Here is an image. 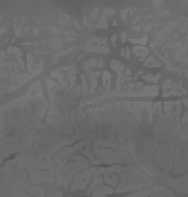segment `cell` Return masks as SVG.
Returning a JSON list of instances; mask_svg holds the SVG:
<instances>
[{"label":"cell","instance_id":"1","mask_svg":"<svg viewBox=\"0 0 188 197\" xmlns=\"http://www.w3.org/2000/svg\"><path fill=\"white\" fill-rule=\"evenodd\" d=\"M93 154L101 163H107V164H112V163H130V157L128 154L122 152V151H112V150H105V148H96L93 150Z\"/></svg>","mask_w":188,"mask_h":197},{"label":"cell","instance_id":"2","mask_svg":"<svg viewBox=\"0 0 188 197\" xmlns=\"http://www.w3.org/2000/svg\"><path fill=\"white\" fill-rule=\"evenodd\" d=\"M91 178H93V170L91 169L84 170L82 173L75 175V179H73V182H72V187L70 188L72 190H82V188H85Z\"/></svg>","mask_w":188,"mask_h":197},{"label":"cell","instance_id":"3","mask_svg":"<svg viewBox=\"0 0 188 197\" xmlns=\"http://www.w3.org/2000/svg\"><path fill=\"white\" fill-rule=\"evenodd\" d=\"M85 145H87V142H81V143H78V145H75V146H70V148L64 150L63 152H58L57 155L54 157V163H57V164H66V161L69 160V157H72L75 151L79 150V148H82V146H85Z\"/></svg>","mask_w":188,"mask_h":197},{"label":"cell","instance_id":"4","mask_svg":"<svg viewBox=\"0 0 188 197\" xmlns=\"http://www.w3.org/2000/svg\"><path fill=\"white\" fill-rule=\"evenodd\" d=\"M169 184L170 185H175V188L181 193H187V176H182L179 179H169Z\"/></svg>","mask_w":188,"mask_h":197},{"label":"cell","instance_id":"5","mask_svg":"<svg viewBox=\"0 0 188 197\" xmlns=\"http://www.w3.org/2000/svg\"><path fill=\"white\" fill-rule=\"evenodd\" d=\"M112 193H115L114 188H111L109 185H105V184H103V185H100L96 191H93L91 196L93 197H103V196H106V194H112Z\"/></svg>","mask_w":188,"mask_h":197},{"label":"cell","instance_id":"6","mask_svg":"<svg viewBox=\"0 0 188 197\" xmlns=\"http://www.w3.org/2000/svg\"><path fill=\"white\" fill-rule=\"evenodd\" d=\"M101 73L100 72H91L90 73V93H96V90H97V84H99V76Z\"/></svg>","mask_w":188,"mask_h":197},{"label":"cell","instance_id":"7","mask_svg":"<svg viewBox=\"0 0 188 197\" xmlns=\"http://www.w3.org/2000/svg\"><path fill=\"white\" fill-rule=\"evenodd\" d=\"M37 167L42 170H52L54 169V160H51V158H47V160H37Z\"/></svg>","mask_w":188,"mask_h":197},{"label":"cell","instance_id":"8","mask_svg":"<svg viewBox=\"0 0 188 197\" xmlns=\"http://www.w3.org/2000/svg\"><path fill=\"white\" fill-rule=\"evenodd\" d=\"M100 185H103V178H99V176H93V182L90 184V188H88V194H93V191H96Z\"/></svg>","mask_w":188,"mask_h":197},{"label":"cell","instance_id":"9","mask_svg":"<svg viewBox=\"0 0 188 197\" xmlns=\"http://www.w3.org/2000/svg\"><path fill=\"white\" fill-rule=\"evenodd\" d=\"M15 176H17V181L20 184H24L27 181V176H26V170L22 166H17V172H15Z\"/></svg>","mask_w":188,"mask_h":197},{"label":"cell","instance_id":"10","mask_svg":"<svg viewBox=\"0 0 188 197\" xmlns=\"http://www.w3.org/2000/svg\"><path fill=\"white\" fill-rule=\"evenodd\" d=\"M118 181H120L118 175H105V178H103V184H107L109 187H115Z\"/></svg>","mask_w":188,"mask_h":197},{"label":"cell","instance_id":"11","mask_svg":"<svg viewBox=\"0 0 188 197\" xmlns=\"http://www.w3.org/2000/svg\"><path fill=\"white\" fill-rule=\"evenodd\" d=\"M133 52H134V55H137V58L139 60H145V57L148 55V49L145 47H136L133 48Z\"/></svg>","mask_w":188,"mask_h":197},{"label":"cell","instance_id":"12","mask_svg":"<svg viewBox=\"0 0 188 197\" xmlns=\"http://www.w3.org/2000/svg\"><path fill=\"white\" fill-rule=\"evenodd\" d=\"M100 76H101V79H103V88H105V91H109V88H111V79H112L111 73L107 70H105Z\"/></svg>","mask_w":188,"mask_h":197},{"label":"cell","instance_id":"13","mask_svg":"<svg viewBox=\"0 0 188 197\" xmlns=\"http://www.w3.org/2000/svg\"><path fill=\"white\" fill-rule=\"evenodd\" d=\"M111 67H112V70H115L118 75H122V72H124L126 66H124L121 61H118V60H112V61H111Z\"/></svg>","mask_w":188,"mask_h":197},{"label":"cell","instance_id":"14","mask_svg":"<svg viewBox=\"0 0 188 197\" xmlns=\"http://www.w3.org/2000/svg\"><path fill=\"white\" fill-rule=\"evenodd\" d=\"M87 52H96V54H109L111 52V49L107 47H105V45H97V47H93V48H90Z\"/></svg>","mask_w":188,"mask_h":197},{"label":"cell","instance_id":"15","mask_svg":"<svg viewBox=\"0 0 188 197\" xmlns=\"http://www.w3.org/2000/svg\"><path fill=\"white\" fill-rule=\"evenodd\" d=\"M42 67H43V61H40L39 64H36V66H30V67H28L30 76H36V75H39L40 72H42Z\"/></svg>","mask_w":188,"mask_h":197},{"label":"cell","instance_id":"16","mask_svg":"<svg viewBox=\"0 0 188 197\" xmlns=\"http://www.w3.org/2000/svg\"><path fill=\"white\" fill-rule=\"evenodd\" d=\"M84 155L88 158V161H90V163H93V164H100V163H101L100 160H99L97 157L94 155V154H93V152H91L90 150H85V151H84Z\"/></svg>","mask_w":188,"mask_h":197},{"label":"cell","instance_id":"17","mask_svg":"<svg viewBox=\"0 0 188 197\" xmlns=\"http://www.w3.org/2000/svg\"><path fill=\"white\" fill-rule=\"evenodd\" d=\"M145 67H161V63L158 60H155L154 57H149L145 60Z\"/></svg>","mask_w":188,"mask_h":197},{"label":"cell","instance_id":"18","mask_svg":"<svg viewBox=\"0 0 188 197\" xmlns=\"http://www.w3.org/2000/svg\"><path fill=\"white\" fill-rule=\"evenodd\" d=\"M127 197H154V190H145V191H139V193H134L130 194Z\"/></svg>","mask_w":188,"mask_h":197},{"label":"cell","instance_id":"19","mask_svg":"<svg viewBox=\"0 0 188 197\" xmlns=\"http://www.w3.org/2000/svg\"><path fill=\"white\" fill-rule=\"evenodd\" d=\"M176 24V27H179L181 28V32L182 33H187V18L185 17H182V18H179V20L175 22Z\"/></svg>","mask_w":188,"mask_h":197},{"label":"cell","instance_id":"20","mask_svg":"<svg viewBox=\"0 0 188 197\" xmlns=\"http://www.w3.org/2000/svg\"><path fill=\"white\" fill-rule=\"evenodd\" d=\"M164 39H166V33H164V30H160V32H157V33H155L154 43L158 47V45H161V42H164Z\"/></svg>","mask_w":188,"mask_h":197},{"label":"cell","instance_id":"21","mask_svg":"<svg viewBox=\"0 0 188 197\" xmlns=\"http://www.w3.org/2000/svg\"><path fill=\"white\" fill-rule=\"evenodd\" d=\"M161 75L160 73H155V75H143V79L146 82H154V85H157V82L160 81Z\"/></svg>","mask_w":188,"mask_h":197},{"label":"cell","instance_id":"22","mask_svg":"<svg viewBox=\"0 0 188 197\" xmlns=\"http://www.w3.org/2000/svg\"><path fill=\"white\" fill-rule=\"evenodd\" d=\"M173 106H175V102H166V103H164V106H161V108H164V112H166V115H169L170 118H172Z\"/></svg>","mask_w":188,"mask_h":197},{"label":"cell","instance_id":"23","mask_svg":"<svg viewBox=\"0 0 188 197\" xmlns=\"http://www.w3.org/2000/svg\"><path fill=\"white\" fill-rule=\"evenodd\" d=\"M97 61H99V60H96V58H90L88 61L84 63V69H85V70H91L93 67L97 66Z\"/></svg>","mask_w":188,"mask_h":197},{"label":"cell","instance_id":"24","mask_svg":"<svg viewBox=\"0 0 188 197\" xmlns=\"http://www.w3.org/2000/svg\"><path fill=\"white\" fill-rule=\"evenodd\" d=\"M81 84H82V88H81V91H82V94L87 96L90 91H88V84H87V78L85 76H81Z\"/></svg>","mask_w":188,"mask_h":197},{"label":"cell","instance_id":"25","mask_svg":"<svg viewBox=\"0 0 188 197\" xmlns=\"http://www.w3.org/2000/svg\"><path fill=\"white\" fill-rule=\"evenodd\" d=\"M27 191L28 193H33L34 196H37V197H45V194H43V191L40 190V188H37V187H27Z\"/></svg>","mask_w":188,"mask_h":197},{"label":"cell","instance_id":"26","mask_svg":"<svg viewBox=\"0 0 188 197\" xmlns=\"http://www.w3.org/2000/svg\"><path fill=\"white\" fill-rule=\"evenodd\" d=\"M176 32V24L175 22H167V26L164 28V33H173L175 36H178V33H175Z\"/></svg>","mask_w":188,"mask_h":197},{"label":"cell","instance_id":"27","mask_svg":"<svg viewBox=\"0 0 188 197\" xmlns=\"http://www.w3.org/2000/svg\"><path fill=\"white\" fill-rule=\"evenodd\" d=\"M96 27L97 28H106L107 27V18L106 17H101L100 20H99V22L96 24Z\"/></svg>","mask_w":188,"mask_h":197},{"label":"cell","instance_id":"28","mask_svg":"<svg viewBox=\"0 0 188 197\" xmlns=\"http://www.w3.org/2000/svg\"><path fill=\"white\" fill-rule=\"evenodd\" d=\"M146 41H148L146 36H143L142 39H131V42H133V43H137V47H143V45L146 43Z\"/></svg>","mask_w":188,"mask_h":197},{"label":"cell","instance_id":"29","mask_svg":"<svg viewBox=\"0 0 188 197\" xmlns=\"http://www.w3.org/2000/svg\"><path fill=\"white\" fill-rule=\"evenodd\" d=\"M134 9H124V11H122V12H121V20L122 21H127V17H128V14H130V12H133Z\"/></svg>","mask_w":188,"mask_h":197},{"label":"cell","instance_id":"30","mask_svg":"<svg viewBox=\"0 0 188 197\" xmlns=\"http://www.w3.org/2000/svg\"><path fill=\"white\" fill-rule=\"evenodd\" d=\"M115 14V9H112V7H105L103 9V17H109V15H114Z\"/></svg>","mask_w":188,"mask_h":197},{"label":"cell","instance_id":"31","mask_svg":"<svg viewBox=\"0 0 188 197\" xmlns=\"http://www.w3.org/2000/svg\"><path fill=\"white\" fill-rule=\"evenodd\" d=\"M121 54H122L124 58H130V49H128L127 47H124L122 49H121Z\"/></svg>","mask_w":188,"mask_h":197},{"label":"cell","instance_id":"32","mask_svg":"<svg viewBox=\"0 0 188 197\" xmlns=\"http://www.w3.org/2000/svg\"><path fill=\"white\" fill-rule=\"evenodd\" d=\"M172 85H173V81L172 79H167V81L164 82L163 88H164V91H169V88H172Z\"/></svg>","mask_w":188,"mask_h":197},{"label":"cell","instance_id":"33","mask_svg":"<svg viewBox=\"0 0 188 197\" xmlns=\"http://www.w3.org/2000/svg\"><path fill=\"white\" fill-rule=\"evenodd\" d=\"M97 17H99V9H94L93 11V14H91V17H90V18H88V20H90V22H91V21H96L97 20Z\"/></svg>","mask_w":188,"mask_h":197},{"label":"cell","instance_id":"34","mask_svg":"<svg viewBox=\"0 0 188 197\" xmlns=\"http://www.w3.org/2000/svg\"><path fill=\"white\" fill-rule=\"evenodd\" d=\"M61 18V22H63V24H67V22H70V17H69V15H61L60 17Z\"/></svg>","mask_w":188,"mask_h":197},{"label":"cell","instance_id":"35","mask_svg":"<svg viewBox=\"0 0 188 197\" xmlns=\"http://www.w3.org/2000/svg\"><path fill=\"white\" fill-rule=\"evenodd\" d=\"M60 75H61V70H54V72H51V78H58Z\"/></svg>","mask_w":188,"mask_h":197},{"label":"cell","instance_id":"36","mask_svg":"<svg viewBox=\"0 0 188 197\" xmlns=\"http://www.w3.org/2000/svg\"><path fill=\"white\" fill-rule=\"evenodd\" d=\"M49 30H51V33L52 34H58V30H57L55 27H49Z\"/></svg>","mask_w":188,"mask_h":197},{"label":"cell","instance_id":"37","mask_svg":"<svg viewBox=\"0 0 188 197\" xmlns=\"http://www.w3.org/2000/svg\"><path fill=\"white\" fill-rule=\"evenodd\" d=\"M111 42H112V45H116V36H112V37H111Z\"/></svg>","mask_w":188,"mask_h":197},{"label":"cell","instance_id":"38","mask_svg":"<svg viewBox=\"0 0 188 197\" xmlns=\"http://www.w3.org/2000/svg\"><path fill=\"white\" fill-rule=\"evenodd\" d=\"M121 39H122V42L127 41V33H121Z\"/></svg>","mask_w":188,"mask_h":197},{"label":"cell","instance_id":"39","mask_svg":"<svg viewBox=\"0 0 188 197\" xmlns=\"http://www.w3.org/2000/svg\"><path fill=\"white\" fill-rule=\"evenodd\" d=\"M49 197H63V194L61 193H57V194L54 193V194H49Z\"/></svg>","mask_w":188,"mask_h":197},{"label":"cell","instance_id":"40","mask_svg":"<svg viewBox=\"0 0 188 197\" xmlns=\"http://www.w3.org/2000/svg\"><path fill=\"white\" fill-rule=\"evenodd\" d=\"M33 34H34V36H39V34H40V30H39V28H34V30H33Z\"/></svg>","mask_w":188,"mask_h":197},{"label":"cell","instance_id":"41","mask_svg":"<svg viewBox=\"0 0 188 197\" xmlns=\"http://www.w3.org/2000/svg\"><path fill=\"white\" fill-rule=\"evenodd\" d=\"M163 2H152V6H161Z\"/></svg>","mask_w":188,"mask_h":197},{"label":"cell","instance_id":"42","mask_svg":"<svg viewBox=\"0 0 188 197\" xmlns=\"http://www.w3.org/2000/svg\"><path fill=\"white\" fill-rule=\"evenodd\" d=\"M145 30H146V32H149V30H151V28H152V24H148V26H145Z\"/></svg>","mask_w":188,"mask_h":197},{"label":"cell","instance_id":"43","mask_svg":"<svg viewBox=\"0 0 188 197\" xmlns=\"http://www.w3.org/2000/svg\"><path fill=\"white\" fill-rule=\"evenodd\" d=\"M6 33V28L3 27V28H0V36H2V34H5Z\"/></svg>","mask_w":188,"mask_h":197},{"label":"cell","instance_id":"44","mask_svg":"<svg viewBox=\"0 0 188 197\" xmlns=\"http://www.w3.org/2000/svg\"><path fill=\"white\" fill-rule=\"evenodd\" d=\"M163 94H164V97H169V96H170V91H164Z\"/></svg>","mask_w":188,"mask_h":197},{"label":"cell","instance_id":"45","mask_svg":"<svg viewBox=\"0 0 188 197\" xmlns=\"http://www.w3.org/2000/svg\"><path fill=\"white\" fill-rule=\"evenodd\" d=\"M182 105H184V106H187V105H188V102H187V100H185V99H184V100H182Z\"/></svg>","mask_w":188,"mask_h":197}]
</instances>
